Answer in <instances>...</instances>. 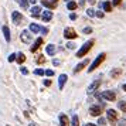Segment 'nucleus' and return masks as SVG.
<instances>
[{
	"label": "nucleus",
	"mask_w": 126,
	"mask_h": 126,
	"mask_svg": "<svg viewBox=\"0 0 126 126\" xmlns=\"http://www.w3.org/2000/svg\"><path fill=\"white\" fill-rule=\"evenodd\" d=\"M98 123H99V125H106V119H105V118H99V119H98Z\"/></svg>",
	"instance_id": "nucleus-34"
},
{
	"label": "nucleus",
	"mask_w": 126,
	"mask_h": 126,
	"mask_svg": "<svg viewBox=\"0 0 126 126\" xmlns=\"http://www.w3.org/2000/svg\"><path fill=\"white\" fill-rule=\"evenodd\" d=\"M44 85H46V86H51V81L46 79V81H44Z\"/></svg>",
	"instance_id": "nucleus-39"
},
{
	"label": "nucleus",
	"mask_w": 126,
	"mask_h": 126,
	"mask_svg": "<svg viewBox=\"0 0 126 126\" xmlns=\"http://www.w3.org/2000/svg\"><path fill=\"white\" fill-rule=\"evenodd\" d=\"M16 1H17V3H20V0H16Z\"/></svg>",
	"instance_id": "nucleus-50"
},
{
	"label": "nucleus",
	"mask_w": 126,
	"mask_h": 126,
	"mask_svg": "<svg viewBox=\"0 0 126 126\" xmlns=\"http://www.w3.org/2000/svg\"><path fill=\"white\" fill-rule=\"evenodd\" d=\"M84 33H85V34H91L92 29H91V27H85V29H84Z\"/></svg>",
	"instance_id": "nucleus-35"
},
{
	"label": "nucleus",
	"mask_w": 126,
	"mask_h": 126,
	"mask_svg": "<svg viewBox=\"0 0 126 126\" xmlns=\"http://www.w3.org/2000/svg\"><path fill=\"white\" fill-rule=\"evenodd\" d=\"M3 34H4V38H6V41L7 43H9V41H10V38H12V37H10V30H9V27H7V26H3Z\"/></svg>",
	"instance_id": "nucleus-19"
},
{
	"label": "nucleus",
	"mask_w": 126,
	"mask_h": 126,
	"mask_svg": "<svg viewBox=\"0 0 126 126\" xmlns=\"http://www.w3.org/2000/svg\"><path fill=\"white\" fill-rule=\"evenodd\" d=\"M86 3V0H79V3H78V6H81V7H84V4Z\"/></svg>",
	"instance_id": "nucleus-40"
},
{
	"label": "nucleus",
	"mask_w": 126,
	"mask_h": 126,
	"mask_svg": "<svg viewBox=\"0 0 126 126\" xmlns=\"http://www.w3.org/2000/svg\"><path fill=\"white\" fill-rule=\"evenodd\" d=\"M41 18H43V21H50L52 18V13L50 12V10H46V12H43V16H41Z\"/></svg>",
	"instance_id": "nucleus-15"
},
{
	"label": "nucleus",
	"mask_w": 126,
	"mask_h": 126,
	"mask_svg": "<svg viewBox=\"0 0 126 126\" xmlns=\"http://www.w3.org/2000/svg\"><path fill=\"white\" fill-rule=\"evenodd\" d=\"M88 63H89L88 60H84L82 63H79V64H78V65H77V67L74 68V72L77 74V72H79V71H82V69H84V68L86 67V65H88Z\"/></svg>",
	"instance_id": "nucleus-12"
},
{
	"label": "nucleus",
	"mask_w": 126,
	"mask_h": 126,
	"mask_svg": "<svg viewBox=\"0 0 126 126\" xmlns=\"http://www.w3.org/2000/svg\"><path fill=\"white\" fill-rule=\"evenodd\" d=\"M105 58H106V54H105V52H101V54H99V55L95 58V61L91 64V67L88 68V72H92L95 68H98V67H99V65H101L103 61H105Z\"/></svg>",
	"instance_id": "nucleus-2"
},
{
	"label": "nucleus",
	"mask_w": 126,
	"mask_h": 126,
	"mask_svg": "<svg viewBox=\"0 0 126 126\" xmlns=\"http://www.w3.org/2000/svg\"><path fill=\"white\" fill-rule=\"evenodd\" d=\"M120 74H122V69H119V68H115V69L110 71V77H112V78H118Z\"/></svg>",
	"instance_id": "nucleus-20"
},
{
	"label": "nucleus",
	"mask_w": 126,
	"mask_h": 126,
	"mask_svg": "<svg viewBox=\"0 0 126 126\" xmlns=\"http://www.w3.org/2000/svg\"><path fill=\"white\" fill-rule=\"evenodd\" d=\"M29 126H37V125H35V123H33V122H31V123H30Z\"/></svg>",
	"instance_id": "nucleus-47"
},
{
	"label": "nucleus",
	"mask_w": 126,
	"mask_h": 126,
	"mask_svg": "<svg viewBox=\"0 0 126 126\" xmlns=\"http://www.w3.org/2000/svg\"><path fill=\"white\" fill-rule=\"evenodd\" d=\"M102 106L101 105H94V106H91L89 108V115L91 116H99V115L102 113Z\"/></svg>",
	"instance_id": "nucleus-6"
},
{
	"label": "nucleus",
	"mask_w": 126,
	"mask_h": 126,
	"mask_svg": "<svg viewBox=\"0 0 126 126\" xmlns=\"http://www.w3.org/2000/svg\"><path fill=\"white\" fill-rule=\"evenodd\" d=\"M44 74L48 75V77H52V75H54V71H52V69H46V71H44Z\"/></svg>",
	"instance_id": "nucleus-33"
},
{
	"label": "nucleus",
	"mask_w": 126,
	"mask_h": 126,
	"mask_svg": "<svg viewBox=\"0 0 126 126\" xmlns=\"http://www.w3.org/2000/svg\"><path fill=\"white\" fill-rule=\"evenodd\" d=\"M86 13H88V16H89V17H95V12H94V9H88Z\"/></svg>",
	"instance_id": "nucleus-29"
},
{
	"label": "nucleus",
	"mask_w": 126,
	"mask_h": 126,
	"mask_svg": "<svg viewBox=\"0 0 126 126\" xmlns=\"http://www.w3.org/2000/svg\"><path fill=\"white\" fill-rule=\"evenodd\" d=\"M64 37H65V38H68V40H74V38L78 37V34H77V31H75L74 29L68 27V29L64 30Z\"/></svg>",
	"instance_id": "nucleus-4"
},
{
	"label": "nucleus",
	"mask_w": 126,
	"mask_h": 126,
	"mask_svg": "<svg viewBox=\"0 0 126 126\" xmlns=\"http://www.w3.org/2000/svg\"><path fill=\"white\" fill-rule=\"evenodd\" d=\"M16 61H17L18 64H23L24 61H26V55H24L23 52H18L17 57H16Z\"/></svg>",
	"instance_id": "nucleus-21"
},
{
	"label": "nucleus",
	"mask_w": 126,
	"mask_h": 126,
	"mask_svg": "<svg viewBox=\"0 0 126 126\" xmlns=\"http://www.w3.org/2000/svg\"><path fill=\"white\" fill-rule=\"evenodd\" d=\"M38 31H41V27L38 26V24H35V23L30 24V33H34V34H37Z\"/></svg>",
	"instance_id": "nucleus-17"
},
{
	"label": "nucleus",
	"mask_w": 126,
	"mask_h": 126,
	"mask_svg": "<svg viewBox=\"0 0 126 126\" xmlns=\"http://www.w3.org/2000/svg\"><path fill=\"white\" fill-rule=\"evenodd\" d=\"M20 38H21V41L23 43H30V41L33 40V37H31V33L30 31H27V30H24V31H21V35H20Z\"/></svg>",
	"instance_id": "nucleus-7"
},
{
	"label": "nucleus",
	"mask_w": 126,
	"mask_h": 126,
	"mask_svg": "<svg viewBox=\"0 0 126 126\" xmlns=\"http://www.w3.org/2000/svg\"><path fill=\"white\" fill-rule=\"evenodd\" d=\"M41 44H43V38L40 37V38H37V40L34 41V44H33V46L30 47V51H31V52H35L38 48H40Z\"/></svg>",
	"instance_id": "nucleus-10"
},
{
	"label": "nucleus",
	"mask_w": 126,
	"mask_h": 126,
	"mask_svg": "<svg viewBox=\"0 0 126 126\" xmlns=\"http://www.w3.org/2000/svg\"><path fill=\"white\" fill-rule=\"evenodd\" d=\"M99 85H101V82H99V81H95V82H92L91 85L88 86V89H86V91H88V94H89V95H91V94H94V91H96Z\"/></svg>",
	"instance_id": "nucleus-11"
},
{
	"label": "nucleus",
	"mask_w": 126,
	"mask_h": 126,
	"mask_svg": "<svg viewBox=\"0 0 126 126\" xmlns=\"http://www.w3.org/2000/svg\"><path fill=\"white\" fill-rule=\"evenodd\" d=\"M46 51L48 55H54L55 52H57V47L54 46V44H48V46L46 47Z\"/></svg>",
	"instance_id": "nucleus-13"
},
{
	"label": "nucleus",
	"mask_w": 126,
	"mask_h": 126,
	"mask_svg": "<svg viewBox=\"0 0 126 126\" xmlns=\"http://www.w3.org/2000/svg\"><path fill=\"white\" fill-rule=\"evenodd\" d=\"M41 3H43V6L48 7V9H55V7H57V3H54L51 0H43Z\"/></svg>",
	"instance_id": "nucleus-16"
},
{
	"label": "nucleus",
	"mask_w": 126,
	"mask_h": 126,
	"mask_svg": "<svg viewBox=\"0 0 126 126\" xmlns=\"http://www.w3.org/2000/svg\"><path fill=\"white\" fill-rule=\"evenodd\" d=\"M41 13V7L40 6H34L33 9H31V16L33 17H38Z\"/></svg>",
	"instance_id": "nucleus-18"
},
{
	"label": "nucleus",
	"mask_w": 126,
	"mask_h": 126,
	"mask_svg": "<svg viewBox=\"0 0 126 126\" xmlns=\"http://www.w3.org/2000/svg\"><path fill=\"white\" fill-rule=\"evenodd\" d=\"M20 71H21V74H24V75H27V74H29V69H27V68H24V67H21V68H20Z\"/></svg>",
	"instance_id": "nucleus-36"
},
{
	"label": "nucleus",
	"mask_w": 126,
	"mask_h": 126,
	"mask_svg": "<svg viewBox=\"0 0 126 126\" xmlns=\"http://www.w3.org/2000/svg\"><path fill=\"white\" fill-rule=\"evenodd\" d=\"M65 1H71V0H65Z\"/></svg>",
	"instance_id": "nucleus-51"
},
{
	"label": "nucleus",
	"mask_w": 126,
	"mask_h": 126,
	"mask_svg": "<svg viewBox=\"0 0 126 126\" xmlns=\"http://www.w3.org/2000/svg\"><path fill=\"white\" fill-rule=\"evenodd\" d=\"M118 106H119V109L122 112H126V102L125 101H120V102L118 103Z\"/></svg>",
	"instance_id": "nucleus-25"
},
{
	"label": "nucleus",
	"mask_w": 126,
	"mask_h": 126,
	"mask_svg": "<svg viewBox=\"0 0 126 126\" xmlns=\"http://www.w3.org/2000/svg\"><path fill=\"white\" fill-rule=\"evenodd\" d=\"M85 126H96V125H94V123H86Z\"/></svg>",
	"instance_id": "nucleus-46"
},
{
	"label": "nucleus",
	"mask_w": 126,
	"mask_h": 126,
	"mask_svg": "<svg viewBox=\"0 0 126 126\" xmlns=\"http://www.w3.org/2000/svg\"><path fill=\"white\" fill-rule=\"evenodd\" d=\"M102 7H103V10H105L106 13H109L110 10H112V4H110L109 1H105V3L102 4Z\"/></svg>",
	"instance_id": "nucleus-22"
},
{
	"label": "nucleus",
	"mask_w": 126,
	"mask_h": 126,
	"mask_svg": "<svg viewBox=\"0 0 126 126\" xmlns=\"http://www.w3.org/2000/svg\"><path fill=\"white\" fill-rule=\"evenodd\" d=\"M60 125L61 126H69V120H68V118H67V115H64V113L60 115Z\"/></svg>",
	"instance_id": "nucleus-14"
},
{
	"label": "nucleus",
	"mask_w": 126,
	"mask_h": 126,
	"mask_svg": "<svg viewBox=\"0 0 126 126\" xmlns=\"http://www.w3.org/2000/svg\"><path fill=\"white\" fill-rule=\"evenodd\" d=\"M106 116H108V120L110 122V125H116V122H118V115H116V110L113 109H108L106 110Z\"/></svg>",
	"instance_id": "nucleus-3"
},
{
	"label": "nucleus",
	"mask_w": 126,
	"mask_h": 126,
	"mask_svg": "<svg viewBox=\"0 0 126 126\" xmlns=\"http://www.w3.org/2000/svg\"><path fill=\"white\" fill-rule=\"evenodd\" d=\"M112 3H113V6H119L120 3H122V0H113Z\"/></svg>",
	"instance_id": "nucleus-38"
},
{
	"label": "nucleus",
	"mask_w": 126,
	"mask_h": 126,
	"mask_svg": "<svg viewBox=\"0 0 126 126\" xmlns=\"http://www.w3.org/2000/svg\"><path fill=\"white\" fill-rule=\"evenodd\" d=\"M52 63H54V65H60V61H58V60H54Z\"/></svg>",
	"instance_id": "nucleus-44"
},
{
	"label": "nucleus",
	"mask_w": 126,
	"mask_h": 126,
	"mask_svg": "<svg viewBox=\"0 0 126 126\" xmlns=\"http://www.w3.org/2000/svg\"><path fill=\"white\" fill-rule=\"evenodd\" d=\"M51 1H54V3H55V1H58V0H51Z\"/></svg>",
	"instance_id": "nucleus-49"
},
{
	"label": "nucleus",
	"mask_w": 126,
	"mask_h": 126,
	"mask_svg": "<svg viewBox=\"0 0 126 126\" xmlns=\"http://www.w3.org/2000/svg\"><path fill=\"white\" fill-rule=\"evenodd\" d=\"M41 33H43V34H47V33H48V29H41Z\"/></svg>",
	"instance_id": "nucleus-42"
},
{
	"label": "nucleus",
	"mask_w": 126,
	"mask_h": 126,
	"mask_svg": "<svg viewBox=\"0 0 126 126\" xmlns=\"http://www.w3.org/2000/svg\"><path fill=\"white\" fill-rule=\"evenodd\" d=\"M16 57H17L16 54H10V55H9V58H7V60H9V63H13V61H16Z\"/></svg>",
	"instance_id": "nucleus-28"
},
{
	"label": "nucleus",
	"mask_w": 126,
	"mask_h": 126,
	"mask_svg": "<svg viewBox=\"0 0 126 126\" xmlns=\"http://www.w3.org/2000/svg\"><path fill=\"white\" fill-rule=\"evenodd\" d=\"M116 125H118V126H126V119L118 120V122H116Z\"/></svg>",
	"instance_id": "nucleus-30"
},
{
	"label": "nucleus",
	"mask_w": 126,
	"mask_h": 126,
	"mask_svg": "<svg viewBox=\"0 0 126 126\" xmlns=\"http://www.w3.org/2000/svg\"><path fill=\"white\" fill-rule=\"evenodd\" d=\"M67 47H68L69 50H74V48H75V44H74V43H68V44H67Z\"/></svg>",
	"instance_id": "nucleus-37"
},
{
	"label": "nucleus",
	"mask_w": 126,
	"mask_h": 126,
	"mask_svg": "<svg viewBox=\"0 0 126 126\" xmlns=\"http://www.w3.org/2000/svg\"><path fill=\"white\" fill-rule=\"evenodd\" d=\"M88 3H89V4H95V3H96V0H88Z\"/></svg>",
	"instance_id": "nucleus-43"
},
{
	"label": "nucleus",
	"mask_w": 126,
	"mask_h": 126,
	"mask_svg": "<svg viewBox=\"0 0 126 126\" xmlns=\"http://www.w3.org/2000/svg\"><path fill=\"white\" fill-rule=\"evenodd\" d=\"M95 16H96L98 18H103V16H105V14H103V12H101V10H99V12H95Z\"/></svg>",
	"instance_id": "nucleus-31"
},
{
	"label": "nucleus",
	"mask_w": 126,
	"mask_h": 126,
	"mask_svg": "<svg viewBox=\"0 0 126 126\" xmlns=\"http://www.w3.org/2000/svg\"><path fill=\"white\" fill-rule=\"evenodd\" d=\"M94 44H95V40H92V38H91V40H88L85 44H84V46L79 48V51L77 52V57H78V58H82V57L86 54V52H88V51L92 48V46H94Z\"/></svg>",
	"instance_id": "nucleus-1"
},
{
	"label": "nucleus",
	"mask_w": 126,
	"mask_h": 126,
	"mask_svg": "<svg viewBox=\"0 0 126 126\" xmlns=\"http://www.w3.org/2000/svg\"><path fill=\"white\" fill-rule=\"evenodd\" d=\"M29 3H31V4H35L37 1H35V0H29Z\"/></svg>",
	"instance_id": "nucleus-45"
},
{
	"label": "nucleus",
	"mask_w": 126,
	"mask_h": 126,
	"mask_svg": "<svg viewBox=\"0 0 126 126\" xmlns=\"http://www.w3.org/2000/svg\"><path fill=\"white\" fill-rule=\"evenodd\" d=\"M35 63H37V64H44V63H46V58H44V55H38V57H37V60H35Z\"/></svg>",
	"instance_id": "nucleus-26"
},
{
	"label": "nucleus",
	"mask_w": 126,
	"mask_h": 126,
	"mask_svg": "<svg viewBox=\"0 0 126 126\" xmlns=\"http://www.w3.org/2000/svg\"><path fill=\"white\" fill-rule=\"evenodd\" d=\"M67 7H68L69 10H75V9L78 7V4H77L75 1H68V4H67Z\"/></svg>",
	"instance_id": "nucleus-24"
},
{
	"label": "nucleus",
	"mask_w": 126,
	"mask_h": 126,
	"mask_svg": "<svg viewBox=\"0 0 126 126\" xmlns=\"http://www.w3.org/2000/svg\"><path fill=\"white\" fill-rule=\"evenodd\" d=\"M12 20H13V23L16 24V26H20L21 21H23V14H21L20 12H13L12 13Z\"/></svg>",
	"instance_id": "nucleus-5"
},
{
	"label": "nucleus",
	"mask_w": 126,
	"mask_h": 126,
	"mask_svg": "<svg viewBox=\"0 0 126 126\" xmlns=\"http://www.w3.org/2000/svg\"><path fill=\"white\" fill-rule=\"evenodd\" d=\"M71 125H72V126H79V119H78V116H77V115H72Z\"/></svg>",
	"instance_id": "nucleus-23"
},
{
	"label": "nucleus",
	"mask_w": 126,
	"mask_h": 126,
	"mask_svg": "<svg viewBox=\"0 0 126 126\" xmlns=\"http://www.w3.org/2000/svg\"><path fill=\"white\" fill-rule=\"evenodd\" d=\"M34 74L35 75H44V69H40V68H37L34 71Z\"/></svg>",
	"instance_id": "nucleus-32"
},
{
	"label": "nucleus",
	"mask_w": 126,
	"mask_h": 126,
	"mask_svg": "<svg viewBox=\"0 0 126 126\" xmlns=\"http://www.w3.org/2000/svg\"><path fill=\"white\" fill-rule=\"evenodd\" d=\"M122 88H123V91H126V84H125L123 86H122Z\"/></svg>",
	"instance_id": "nucleus-48"
},
{
	"label": "nucleus",
	"mask_w": 126,
	"mask_h": 126,
	"mask_svg": "<svg viewBox=\"0 0 126 126\" xmlns=\"http://www.w3.org/2000/svg\"><path fill=\"white\" fill-rule=\"evenodd\" d=\"M102 98L106 99V101H115V99H116V94H115L113 91H105L102 94Z\"/></svg>",
	"instance_id": "nucleus-8"
},
{
	"label": "nucleus",
	"mask_w": 126,
	"mask_h": 126,
	"mask_svg": "<svg viewBox=\"0 0 126 126\" xmlns=\"http://www.w3.org/2000/svg\"><path fill=\"white\" fill-rule=\"evenodd\" d=\"M18 4L23 7V9H27V7H29V0H20Z\"/></svg>",
	"instance_id": "nucleus-27"
},
{
	"label": "nucleus",
	"mask_w": 126,
	"mask_h": 126,
	"mask_svg": "<svg viewBox=\"0 0 126 126\" xmlns=\"http://www.w3.org/2000/svg\"><path fill=\"white\" fill-rule=\"evenodd\" d=\"M69 18H71V20H75V18H77V14H72V13H71V14H69Z\"/></svg>",
	"instance_id": "nucleus-41"
},
{
	"label": "nucleus",
	"mask_w": 126,
	"mask_h": 126,
	"mask_svg": "<svg viewBox=\"0 0 126 126\" xmlns=\"http://www.w3.org/2000/svg\"><path fill=\"white\" fill-rule=\"evenodd\" d=\"M67 79H68V75L67 74H61L60 75V78H58V88H60L61 91L64 89V85H65Z\"/></svg>",
	"instance_id": "nucleus-9"
}]
</instances>
